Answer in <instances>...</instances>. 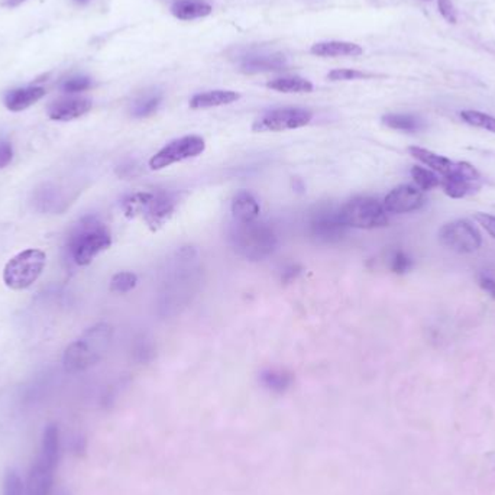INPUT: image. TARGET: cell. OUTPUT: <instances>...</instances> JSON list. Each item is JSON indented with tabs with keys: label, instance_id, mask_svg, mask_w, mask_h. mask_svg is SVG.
Returning <instances> with one entry per match:
<instances>
[{
	"label": "cell",
	"instance_id": "cell-34",
	"mask_svg": "<svg viewBox=\"0 0 495 495\" xmlns=\"http://www.w3.org/2000/svg\"><path fill=\"white\" fill-rule=\"evenodd\" d=\"M438 8H439L441 15H442L448 22L456 23L458 15H456L455 6H453V4L451 2V0H438Z\"/></svg>",
	"mask_w": 495,
	"mask_h": 495
},
{
	"label": "cell",
	"instance_id": "cell-31",
	"mask_svg": "<svg viewBox=\"0 0 495 495\" xmlns=\"http://www.w3.org/2000/svg\"><path fill=\"white\" fill-rule=\"evenodd\" d=\"M374 77L372 74L358 71V70H351V68H340V70H332L328 74V78L332 81H346V80H359V78H371Z\"/></svg>",
	"mask_w": 495,
	"mask_h": 495
},
{
	"label": "cell",
	"instance_id": "cell-23",
	"mask_svg": "<svg viewBox=\"0 0 495 495\" xmlns=\"http://www.w3.org/2000/svg\"><path fill=\"white\" fill-rule=\"evenodd\" d=\"M267 85H268V89H273L275 92H281V93H310V92H313L311 81L302 78V77H280V78L271 80Z\"/></svg>",
	"mask_w": 495,
	"mask_h": 495
},
{
	"label": "cell",
	"instance_id": "cell-12",
	"mask_svg": "<svg viewBox=\"0 0 495 495\" xmlns=\"http://www.w3.org/2000/svg\"><path fill=\"white\" fill-rule=\"evenodd\" d=\"M311 235L322 242H336L342 239L346 226L340 219L339 212L333 209H320L310 220Z\"/></svg>",
	"mask_w": 495,
	"mask_h": 495
},
{
	"label": "cell",
	"instance_id": "cell-24",
	"mask_svg": "<svg viewBox=\"0 0 495 495\" xmlns=\"http://www.w3.org/2000/svg\"><path fill=\"white\" fill-rule=\"evenodd\" d=\"M261 383L274 393H284L293 384V375L287 371L267 369L261 374Z\"/></svg>",
	"mask_w": 495,
	"mask_h": 495
},
{
	"label": "cell",
	"instance_id": "cell-30",
	"mask_svg": "<svg viewBox=\"0 0 495 495\" xmlns=\"http://www.w3.org/2000/svg\"><path fill=\"white\" fill-rule=\"evenodd\" d=\"M93 85V81L90 77L85 76H76V77H70L68 80H66L61 84V90L66 93H80L84 90H89L90 87Z\"/></svg>",
	"mask_w": 495,
	"mask_h": 495
},
{
	"label": "cell",
	"instance_id": "cell-29",
	"mask_svg": "<svg viewBox=\"0 0 495 495\" xmlns=\"http://www.w3.org/2000/svg\"><path fill=\"white\" fill-rule=\"evenodd\" d=\"M136 282H138V277L133 273L122 271L113 275V278L110 280V291H113V293L125 294L136 287Z\"/></svg>",
	"mask_w": 495,
	"mask_h": 495
},
{
	"label": "cell",
	"instance_id": "cell-35",
	"mask_svg": "<svg viewBox=\"0 0 495 495\" xmlns=\"http://www.w3.org/2000/svg\"><path fill=\"white\" fill-rule=\"evenodd\" d=\"M13 158V148L9 142H0V169L8 167Z\"/></svg>",
	"mask_w": 495,
	"mask_h": 495
},
{
	"label": "cell",
	"instance_id": "cell-4",
	"mask_svg": "<svg viewBox=\"0 0 495 495\" xmlns=\"http://www.w3.org/2000/svg\"><path fill=\"white\" fill-rule=\"evenodd\" d=\"M235 249L245 258L258 261L268 256L277 246V238L271 227L264 223L237 222L232 230Z\"/></svg>",
	"mask_w": 495,
	"mask_h": 495
},
{
	"label": "cell",
	"instance_id": "cell-2",
	"mask_svg": "<svg viewBox=\"0 0 495 495\" xmlns=\"http://www.w3.org/2000/svg\"><path fill=\"white\" fill-rule=\"evenodd\" d=\"M113 329L106 323L95 325L74 340L64 352L63 364L67 372H80L96 365L107 352Z\"/></svg>",
	"mask_w": 495,
	"mask_h": 495
},
{
	"label": "cell",
	"instance_id": "cell-13",
	"mask_svg": "<svg viewBox=\"0 0 495 495\" xmlns=\"http://www.w3.org/2000/svg\"><path fill=\"white\" fill-rule=\"evenodd\" d=\"M92 106V100L85 97H61L48 106V116L52 121L68 122L89 113Z\"/></svg>",
	"mask_w": 495,
	"mask_h": 495
},
{
	"label": "cell",
	"instance_id": "cell-38",
	"mask_svg": "<svg viewBox=\"0 0 495 495\" xmlns=\"http://www.w3.org/2000/svg\"><path fill=\"white\" fill-rule=\"evenodd\" d=\"M299 273H300V268H299V267L291 266V267H288V268L282 273V278H284V281H291V280L297 277Z\"/></svg>",
	"mask_w": 495,
	"mask_h": 495
},
{
	"label": "cell",
	"instance_id": "cell-14",
	"mask_svg": "<svg viewBox=\"0 0 495 495\" xmlns=\"http://www.w3.org/2000/svg\"><path fill=\"white\" fill-rule=\"evenodd\" d=\"M54 470V465L45 462L42 458H38L28 475V495H51Z\"/></svg>",
	"mask_w": 495,
	"mask_h": 495
},
{
	"label": "cell",
	"instance_id": "cell-8",
	"mask_svg": "<svg viewBox=\"0 0 495 495\" xmlns=\"http://www.w3.org/2000/svg\"><path fill=\"white\" fill-rule=\"evenodd\" d=\"M205 139L197 135H189L174 139L151 158L150 167L153 169H162L176 162L194 158L205 151Z\"/></svg>",
	"mask_w": 495,
	"mask_h": 495
},
{
	"label": "cell",
	"instance_id": "cell-21",
	"mask_svg": "<svg viewBox=\"0 0 495 495\" xmlns=\"http://www.w3.org/2000/svg\"><path fill=\"white\" fill-rule=\"evenodd\" d=\"M172 15L180 20L206 18L212 13V6L203 0H177L171 8Z\"/></svg>",
	"mask_w": 495,
	"mask_h": 495
},
{
	"label": "cell",
	"instance_id": "cell-17",
	"mask_svg": "<svg viewBox=\"0 0 495 495\" xmlns=\"http://www.w3.org/2000/svg\"><path fill=\"white\" fill-rule=\"evenodd\" d=\"M259 203L248 191H239L232 201V213H234L237 222H255L259 217Z\"/></svg>",
	"mask_w": 495,
	"mask_h": 495
},
{
	"label": "cell",
	"instance_id": "cell-11",
	"mask_svg": "<svg viewBox=\"0 0 495 495\" xmlns=\"http://www.w3.org/2000/svg\"><path fill=\"white\" fill-rule=\"evenodd\" d=\"M426 197L419 187L402 184L391 190L384 198V209L388 213L402 215L419 210L424 206Z\"/></svg>",
	"mask_w": 495,
	"mask_h": 495
},
{
	"label": "cell",
	"instance_id": "cell-36",
	"mask_svg": "<svg viewBox=\"0 0 495 495\" xmlns=\"http://www.w3.org/2000/svg\"><path fill=\"white\" fill-rule=\"evenodd\" d=\"M475 219L479 222V225H482V227L495 239V216L485 215V213H478V215H475Z\"/></svg>",
	"mask_w": 495,
	"mask_h": 495
},
{
	"label": "cell",
	"instance_id": "cell-25",
	"mask_svg": "<svg viewBox=\"0 0 495 495\" xmlns=\"http://www.w3.org/2000/svg\"><path fill=\"white\" fill-rule=\"evenodd\" d=\"M384 125H387L391 129L404 131V132H416L423 128L422 119L413 114H402V113H391L386 114L383 118Z\"/></svg>",
	"mask_w": 495,
	"mask_h": 495
},
{
	"label": "cell",
	"instance_id": "cell-15",
	"mask_svg": "<svg viewBox=\"0 0 495 495\" xmlns=\"http://www.w3.org/2000/svg\"><path fill=\"white\" fill-rule=\"evenodd\" d=\"M44 96H45V90L42 87H38V85L20 87V89H13L8 92L4 97V103L11 112H22L35 105Z\"/></svg>",
	"mask_w": 495,
	"mask_h": 495
},
{
	"label": "cell",
	"instance_id": "cell-20",
	"mask_svg": "<svg viewBox=\"0 0 495 495\" xmlns=\"http://www.w3.org/2000/svg\"><path fill=\"white\" fill-rule=\"evenodd\" d=\"M409 153L416 160H419L424 165L430 167L431 171L442 174L443 177L449 176V174H452L455 171V168H456V162L451 161L449 158L438 155V154H434V153H431L429 150H424V148H420V147H410Z\"/></svg>",
	"mask_w": 495,
	"mask_h": 495
},
{
	"label": "cell",
	"instance_id": "cell-9",
	"mask_svg": "<svg viewBox=\"0 0 495 495\" xmlns=\"http://www.w3.org/2000/svg\"><path fill=\"white\" fill-rule=\"evenodd\" d=\"M439 239L445 246L459 254L474 252L482 244L478 229L468 220H455L446 223L439 230Z\"/></svg>",
	"mask_w": 495,
	"mask_h": 495
},
{
	"label": "cell",
	"instance_id": "cell-39",
	"mask_svg": "<svg viewBox=\"0 0 495 495\" xmlns=\"http://www.w3.org/2000/svg\"><path fill=\"white\" fill-rule=\"evenodd\" d=\"M23 2H26V0H5L4 6H6V8H16V6L22 5Z\"/></svg>",
	"mask_w": 495,
	"mask_h": 495
},
{
	"label": "cell",
	"instance_id": "cell-18",
	"mask_svg": "<svg viewBox=\"0 0 495 495\" xmlns=\"http://www.w3.org/2000/svg\"><path fill=\"white\" fill-rule=\"evenodd\" d=\"M241 95L237 92L230 90H212L206 93L194 95L190 100L191 109H208V107H217L230 105L237 100H239Z\"/></svg>",
	"mask_w": 495,
	"mask_h": 495
},
{
	"label": "cell",
	"instance_id": "cell-40",
	"mask_svg": "<svg viewBox=\"0 0 495 495\" xmlns=\"http://www.w3.org/2000/svg\"><path fill=\"white\" fill-rule=\"evenodd\" d=\"M74 2L78 4V5H85V4H89L90 0H74Z\"/></svg>",
	"mask_w": 495,
	"mask_h": 495
},
{
	"label": "cell",
	"instance_id": "cell-27",
	"mask_svg": "<svg viewBox=\"0 0 495 495\" xmlns=\"http://www.w3.org/2000/svg\"><path fill=\"white\" fill-rule=\"evenodd\" d=\"M412 177L422 191H429V190H433L436 187L442 186V180L439 179L438 174L431 169L423 168V167H413L412 168Z\"/></svg>",
	"mask_w": 495,
	"mask_h": 495
},
{
	"label": "cell",
	"instance_id": "cell-10",
	"mask_svg": "<svg viewBox=\"0 0 495 495\" xmlns=\"http://www.w3.org/2000/svg\"><path fill=\"white\" fill-rule=\"evenodd\" d=\"M442 187L452 198H463L481 187L479 172L468 162H456V168L443 177Z\"/></svg>",
	"mask_w": 495,
	"mask_h": 495
},
{
	"label": "cell",
	"instance_id": "cell-26",
	"mask_svg": "<svg viewBox=\"0 0 495 495\" xmlns=\"http://www.w3.org/2000/svg\"><path fill=\"white\" fill-rule=\"evenodd\" d=\"M161 102H162L161 93L145 95L133 103L132 116H135V118H147V116H151L154 112H157Z\"/></svg>",
	"mask_w": 495,
	"mask_h": 495
},
{
	"label": "cell",
	"instance_id": "cell-7",
	"mask_svg": "<svg viewBox=\"0 0 495 495\" xmlns=\"http://www.w3.org/2000/svg\"><path fill=\"white\" fill-rule=\"evenodd\" d=\"M313 113L300 107H282L264 113L255 121V132H281L303 128L310 124Z\"/></svg>",
	"mask_w": 495,
	"mask_h": 495
},
{
	"label": "cell",
	"instance_id": "cell-6",
	"mask_svg": "<svg viewBox=\"0 0 495 495\" xmlns=\"http://www.w3.org/2000/svg\"><path fill=\"white\" fill-rule=\"evenodd\" d=\"M340 219L347 227L375 229L388 225L384 206L372 197H355L339 210Z\"/></svg>",
	"mask_w": 495,
	"mask_h": 495
},
{
	"label": "cell",
	"instance_id": "cell-37",
	"mask_svg": "<svg viewBox=\"0 0 495 495\" xmlns=\"http://www.w3.org/2000/svg\"><path fill=\"white\" fill-rule=\"evenodd\" d=\"M479 285L487 291L488 294H491L495 299V280L494 278H491L489 275L482 274L479 277Z\"/></svg>",
	"mask_w": 495,
	"mask_h": 495
},
{
	"label": "cell",
	"instance_id": "cell-33",
	"mask_svg": "<svg viewBox=\"0 0 495 495\" xmlns=\"http://www.w3.org/2000/svg\"><path fill=\"white\" fill-rule=\"evenodd\" d=\"M4 495H23V484L18 474L9 472L5 479Z\"/></svg>",
	"mask_w": 495,
	"mask_h": 495
},
{
	"label": "cell",
	"instance_id": "cell-5",
	"mask_svg": "<svg viewBox=\"0 0 495 495\" xmlns=\"http://www.w3.org/2000/svg\"><path fill=\"white\" fill-rule=\"evenodd\" d=\"M47 255L41 249H25L12 256L4 268V281L11 290L31 287L45 268Z\"/></svg>",
	"mask_w": 495,
	"mask_h": 495
},
{
	"label": "cell",
	"instance_id": "cell-28",
	"mask_svg": "<svg viewBox=\"0 0 495 495\" xmlns=\"http://www.w3.org/2000/svg\"><path fill=\"white\" fill-rule=\"evenodd\" d=\"M460 118L468 125L495 133V118L491 114H487L478 110H463L460 113Z\"/></svg>",
	"mask_w": 495,
	"mask_h": 495
},
{
	"label": "cell",
	"instance_id": "cell-3",
	"mask_svg": "<svg viewBox=\"0 0 495 495\" xmlns=\"http://www.w3.org/2000/svg\"><path fill=\"white\" fill-rule=\"evenodd\" d=\"M112 245V235L105 223L96 217L83 219L70 237L68 248L77 266H89L90 262Z\"/></svg>",
	"mask_w": 495,
	"mask_h": 495
},
{
	"label": "cell",
	"instance_id": "cell-32",
	"mask_svg": "<svg viewBox=\"0 0 495 495\" xmlns=\"http://www.w3.org/2000/svg\"><path fill=\"white\" fill-rule=\"evenodd\" d=\"M413 268L412 258L402 251H397L391 258V270L395 274H404Z\"/></svg>",
	"mask_w": 495,
	"mask_h": 495
},
{
	"label": "cell",
	"instance_id": "cell-16",
	"mask_svg": "<svg viewBox=\"0 0 495 495\" xmlns=\"http://www.w3.org/2000/svg\"><path fill=\"white\" fill-rule=\"evenodd\" d=\"M287 64L285 56L281 54L273 55H251L246 56L241 64V70L248 74L261 71H277L284 68Z\"/></svg>",
	"mask_w": 495,
	"mask_h": 495
},
{
	"label": "cell",
	"instance_id": "cell-22",
	"mask_svg": "<svg viewBox=\"0 0 495 495\" xmlns=\"http://www.w3.org/2000/svg\"><path fill=\"white\" fill-rule=\"evenodd\" d=\"M58 455H60V431H58V427L55 424H49L44 431L40 458L56 467Z\"/></svg>",
	"mask_w": 495,
	"mask_h": 495
},
{
	"label": "cell",
	"instance_id": "cell-1",
	"mask_svg": "<svg viewBox=\"0 0 495 495\" xmlns=\"http://www.w3.org/2000/svg\"><path fill=\"white\" fill-rule=\"evenodd\" d=\"M179 196L169 191H138L128 196L122 209L128 217L142 219L151 230L164 226L177 210Z\"/></svg>",
	"mask_w": 495,
	"mask_h": 495
},
{
	"label": "cell",
	"instance_id": "cell-19",
	"mask_svg": "<svg viewBox=\"0 0 495 495\" xmlns=\"http://www.w3.org/2000/svg\"><path fill=\"white\" fill-rule=\"evenodd\" d=\"M362 52L364 49L361 45L345 41L318 42L311 47V54L317 56H358Z\"/></svg>",
	"mask_w": 495,
	"mask_h": 495
}]
</instances>
